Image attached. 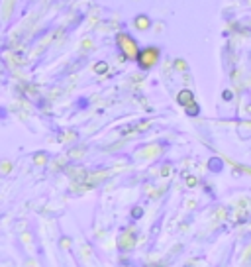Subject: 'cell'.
Here are the masks:
<instances>
[{
  "mask_svg": "<svg viewBox=\"0 0 251 267\" xmlns=\"http://www.w3.org/2000/svg\"><path fill=\"white\" fill-rule=\"evenodd\" d=\"M148 57H139V61L144 63V67H149V65H153L155 61H157V55H159V51L157 49H146L144 51Z\"/></svg>",
  "mask_w": 251,
  "mask_h": 267,
  "instance_id": "1",
  "label": "cell"
},
{
  "mask_svg": "<svg viewBox=\"0 0 251 267\" xmlns=\"http://www.w3.org/2000/svg\"><path fill=\"white\" fill-rule=\"evenodd\" d=\"M178 103L183 104V106H189V104L194 103V96H192V92L189 90H183L181 94H178Z\"/></svg>",
  "mask_w": 251,
  "mask_h": 267,
  "instance_id": "2",
  "label": "cell"
}]
</instances>
